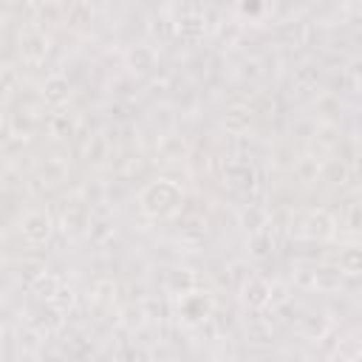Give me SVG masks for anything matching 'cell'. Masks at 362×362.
Here are the masks:
<instances>
[{"mask_svg":"<svg viewBox=\"0 0 362 362\" xmlns=\"http://www.w3.org/2000/svg\"><path fill=\"white\" fill-rule=\"evenodd\" d=\"M181 187L170 178H156L139 192V209L150 218H167L181 206Z\"/></svg>","mask_w":362,"mask_h":362,"instance_id":"6da1fadb","label":"cell"},{"mask_svg":"<svg viewBox=\"0 0 362 362\" xmlns=\"http://www.w3.org/2000/svg\"><path fill=\"white\" fill-rule=\"evenodd\" d=\"M17 232H20V238H23L28 246H42V243H48V238H51V232H54V221H51L48 212L31 209V212H25V215L20 218Z\"/></svg>","mask_w":362,"mask_h":362,"instance_id":"7a4b0ae2","label":"cell"},{"mask_svg":"<svg viewBox=\"0 0 362 362\" xmlns=\"http://www.w3.org/2000/svg\"><path fill=\"white\" fill-rule=\"evenodd\" d=\"M294 277L303 288H317V291H337L342 286V272L339 269H294Z\"/></svg>","mask_w":362,"mask_h":362,"instance_id":"3957f363","label":"cell"},{"mask_svg":"<svg viewBox=\"0 0 362 362\" xmlns=\"http://www.w3.org/2000/svg\"><path fill=\"white\" fill-rule=\"evenodd\" d=\"M297 232L303 238H308V240H328V238H334V218L328 212H322V209H314V212L300 218V229Z\"/></svg>","mask_w":362,"mask_h":362,"instance_id":"277c9868","label":"cell"},{"mask_svg":"<svg viewBox=\"0 0 362 362\" xmlns=\"http://www.w3.org/2000/svg\"><path fill=\"white\" fill-rule=\"evenodd\" d=\"M51 48V40L42 31H25L20 34V57L25 62H42Z\"/></svg>","mask_w":362,"mask_h":362,"instance_id":"5b68a950","label":"cell"},{"mask_svg":"<svg viewBox=\"0 0 362 362\" xmlns=\"http://www.w3.org/2000/svg\"><path fill=\"white\" fill-rule=\"evenodd\" d=\"M181 317L187 320V322H201V320H206L209 317V308H212V303H209V297L206 294H181Z\"/></svg>","mask_w":362,"mask_h":362,"instance_id":"8992f818","label":"cell"},{"mask_svg":"<svg viewBox=\"0 0 362 362\" xmlns=\"http://www.w3.org/2000/svg\"><path fill=\"white\" fill-rule=\"evenodd\" d=\"M240 294H243V303L252 305V308H266L269 305V283L249 274L246 283L240 286Z\"/></svg>","mask_w":362,"mask_h":362,"instance_id":"52a82bcc","label":"cell"},{"mask_svg":"<svg viewBox=\"0 0 362 362\" xmlns=\"http://www.w3.org/2000/svg\"><path fill=\"white\" fill-rule=\"evenodd\" d=\"M68 96H71V85H68L65 76H48L42 82V102L45 105L59 107L62 102H68Z\"/></svg>","mask_w":362,"mask_h":362,"instance_id":"ba28073f","label":"cell"},{"mask_svg":"<svg viewBox=\"0 0 362 362\" xmlns=\"http://www.w3.org/2000/svg\"><path fill=\"white\" fill-rule=\"evenodd\" d=\"M249 124H252V107L238 105V102L226 107V113H223V127H226L229 133H246Z\"/></svg>","mask_w":362,"mask_h":362,"instance_id":"9c48e42d","label":"cell"},{"mask_svg":"<svg viewBox=\"0 0 362 362\" xmlns=\"http://www.w3.org/2000/svg\"><path fill=\"white\" fill-rule=\"evenodd\" d=\"M124 59H127V68H133L136 74H147L156 68V51L150 45H133Z\"/></svg>","mask_w":362,"mask_h":362,"instance_id":"30bf717a","label":"cell"},{"mask_svg":"<svg viewBox=\"0 0 362 362\" xmlns=\"http://www.w3.org/2000/svg\"><path fill=\"white\" fill-rule=\"evenodd\" d=\"M337 269L342 274H362V246H345L339 252V260H337Z\"/></svg>","mask_w":362,"mask_h":362,"instance_id":"8fae6325","label":"cell"},{"mask_svg":"<svg viewBox=\"0 0 362 362\" xmlns=\"http://www.w3.org/2000/svg\"><path fill=\"white\" fill-rule=\"evenodd\" d=\"M65 173H68L65 158L51 156V158H45V164L40 167V181H45L48 187H54V184H59V181L65 178Z\"/></svg>","mask_w":362,"mask_h":362,"instance_id":"7c38bea8","label":"cell"},{"mask_svg":"<svg viewBox=\"0 0 362 362\" xmlns=\"http://www.w3.org/2000/svg\"><path fill=\"white\" fill-rule=\"evenodd\" d=\"M320 181H325V184H345V181H348V167H345V161H342V158H328V161H322Z\"/></svg>","mask_w":362,"mask_h":362,"instance_id":"4fadbf2b","label":"cell"},{"mask_svg":"<svg viewBox=\"0 0 362 362\" xmlns=\"http://www.w3.org/2000/svg\"><path fill=\"white\" fill-rule=\"evenodd\" d=\"M158 153H161L164 161H178V158L187 156V141L181 136H164L158 141Z\"/></svg>","mask_w":362,"mask_h":362,"instance_id":"5bb4252c","label":"cell"},{"mask_svg":"<svg viewBox=\"0 0 362 362\" xmlns=\"http://www.w3.org/2000/svg\"><path fill=\"white\" fill-rule=\"evenodd\" d=\"M59 277L57 274H51V272H42L37 280H31V288H34V294H40L42 300H51L57 291H59Z\"/></svg>","mask_w":362,"mask_h":362,"instance_id":"9a60e30c","label":"cell"},{"mask_svg":"<svg viewBox=\"0 0 362 362\" xmlns=\"http://www.w3.org/2000/svg\"><path fill=\"white\" fill-rule=\"evenodd\" d=\"M300 331H303V337H308V339H320V337L328 331V320H325L322 314H308V317L300 320Z\"/></svg>","mask_w":362,"mask_h":362,"instance_id":"2e32d148","label":"cell"},{"mask_svg":"<svg viewBox=\"0 0 362 362\" xmlns=\"http://www.w3.org/2000/svg\"><path fill=\"white\" fill-rule=\"evenodd\" d=\"M74 119L68 116V113H54L51 119H48V133H51V139H65V136H71L74 133Z\"/></svg>","mask_w":362,"mask_h":362,"instance_id":"e0dca14e","label":"cell"},{"mask_svg":"<svg viewBox=\"0 0 362 362\" xmlns=\"http://www.w3.org/2000/svg\"><path fill=\"white\" fill-rule=\"evenodd\" d=\"M317 68L314 65H303V68H297L294 71V88H297V93H305V90H311L314 85H317Z\"/></svg>","mask_w":362,"mask_h":362,"instance_id":"ac0fdd59","label":"cell"},{"mask_svg":"<svg viewBox=\"0 0 362 362\" xmlns=\"http://www.w3.org/2000/svg\"><path fill=\"white\" fill-rule=\"evenodd\" d=\"M226 175H229V181L235 184V187H252V181H255V173H252V167L249 164H229L226 167Z\"/></svg>","mask_w":362,"mask_h":362,"instance_id":"d6986e66","label":"cell"},{"mask_svg":"<svg viewBox=\"0 0 362 362\" xmlns=\"http://www.w3.org/2000/svg\"><path fill=\"white\" fill-rule=\"evenodd\" d=\"M170 288L173 291H181V294H192L195 288V274L181 269V272H170Z\"/></svg>","mask_w":362,"mask_h":362,"instance_id":"ffe728a7","label":"cell"},{"mask_svg":"<svg viewBox=\"0 0 362 362\" xmlns=\"http://www.w3.org/2000/svg\"><path fill=\"white\" fill-rule=\"evenodd\" d=\"M320 170H322V161H317V158H311V156L297 161V178L305 181V184H308V181H317V178H320Z\"/></svg>","mask_w":362,"mask_h":362,"instance_id":"44dd1931","label":"cell"},{"mask_svg":"<svg viewBox=\"0 0 362 362\" xmlns=\"http://www.w3.org/2000/svg\"><path fill=\"white\" fill-rule=\"evenodd\" d=\"M249 246H252V255H255V257H266V255H269V249L274 246V243H272V235H269V229H263V232H255V235L249 238Z\"/></svg>","mask_w":362,"mask_h":362,"instance_id":"7402d4cb","label":"cell"},{"mask_svg":"<svg viewBox=\"0 0 362 362\" xmlns=\"http://www.w3.org/2000/svg\"><path fill=\"white\" fill-rule=\"evenodd\" d=\"M283 303H288V286L280 283V280L269 283V305L277 308V305H283Z\"/></svg>","mask_w":362,"mask_h":362,"instance_id":"603a6c76","label":"cell"},{"mask_svg":"<svg viewBox=\"0 0 362 362\" xmlns=\"http://www.w3.org/2000/svg\"><path fill=\"white\" fill-rule=\"evenodd\" d=\"M243 223H249L252 235H255V232H263V226H266V215H263L260 209L249 206V209H243Z\"/></svg>","mask_w":362,"mask_h":362,"instance_id":"cb8c5ba5","label":"cell"},{"mask_svg":"<svg viewBox=\"0 0 362 362\" xmlns=\"http://www.w3.org/2000/svg\"><path fill=\"white\" fill-rule=\"evenodd\" d=\"M348 229L354 232H362V198H356L351 206H348V218H345Z\"/></svg>","mask_w":362,"mask_h":362,"instance_id":"d4e9b609","label":"cell"},{"mask_svg":"<svg viewBox=\"0 0 362 362\" xmlns=\"http://www.w3.org/2000/svg\"><path fill=\"white\" fill-rule=\"evenodd\" d=\"M90 6H85V3H74L71 8H68V23H74V25H79V23H88L90 20Z\"/></svg>","mask_w":362,"mask_h":362,"instance_id":"484cf974","label":"cell"},{"mask_svg":"<svg viewBox=\"0 0 362 362\" xmlns=\"http://www.w3.org/2000/svg\"><path fill=\"white\" fill-rule=\"evenodd\" d=\"M48 303H51V305H54V308L62 314L65 308H71V303H74V291H71V288H65V286H59V291H57V294H54Z\"/></svg>","mask_w":362,"mask_h":362,"instance_id":"4316f807","label":"cell"},{"mask_svg":"<svg viewBox=\"0 0 362 362\" xmlns=\"http://www.w3.org/2000/svg\"><path fill=\"white\" fill-rule=\"evenodd\" d=\"M317 136H320V141H322L325 147H334V144H337V124H334V122H322V124L317 127Z\"/></svg>","mask_w":362,"mask_h":362,"instance_id":"83f0119b","label":"cell"},{"mask_svg":"<svg viewBox=\"0 0 362 362\" xmlns=\"http://www.w3.org/2000/svg\"><path fill=\"white\" fill-rule=\"evenodd\" d=\"M204 31V20L201 17H184L181 23H178V34H201Z\"/></svg>","mask_w":362,"mask_h":362,"instance_id":"f1b7e54d","label":"cell"},{"mask_svg":"<svg viewBox=\"0 0 362 362\" xmlns=\"http://www.w3.org/2000/svg\"><path fill=\"white\" fill-rule=\"evenodd\" d=\"M110 291H116V283H110V280H99V283L93 286V294H96V300H102V303L110 300Z\"/></svg>","mask_w":362,"mask_h":362,"instance_id":"f546056e","label":"cell"},{"mask_svg":"<svg viewBox=\"0 0 362 362\" xmlns=\"http://www.w3.org/2000/svg\"><path fill=\"white\" fill-rule=\"evenodd\" d=\"M317 110H320L322 116H331V110H339V99H337V96H322V99L317 102Z\"/></svg>","mask_w":362,"mask_h":362,"instance_id":"4dcf8cb0","label":"cell"},{"mask_svg":"<svg viewBox=\"0 0 362 362\" xmlns=\"http://www.w3.org/2000/svg\"><path fill=\"white\" fill-rule=\"evenodd\" d=\"M11 85H14V74H11V68H6L3 71V90L11 93Z\"/></svg>","mask_w":362,"mask_h":362,"instance_id":"1f68e13d","label":"cell"},{"mask_svg":"<svg viewBox=\"0 0 362 362\" xmlns=\"http://www.w3.org/2000/svg\"><path fill=\"white\" fill-rule=\"evenodd\" d=\"M331 362H354V359H351V356H345V354H334V356H331Z\"/></svg>","mask_w":362,"mask_h":362,"instance_id":"d6a6232c","label":"cell"},{"mask_svg":"<svg viewBox=\"0 0 362 362\" xmlns=\"http://www.w3.org/2000/svg\"><path fill=\"white\" fill-rule=\"evenodd\" d=\"M161 362H181V359H161Z\"/></svg>","mask_w":362,"mask_h":362,"instance_id":"836d02e7","label":"cell"}]
</instances>
